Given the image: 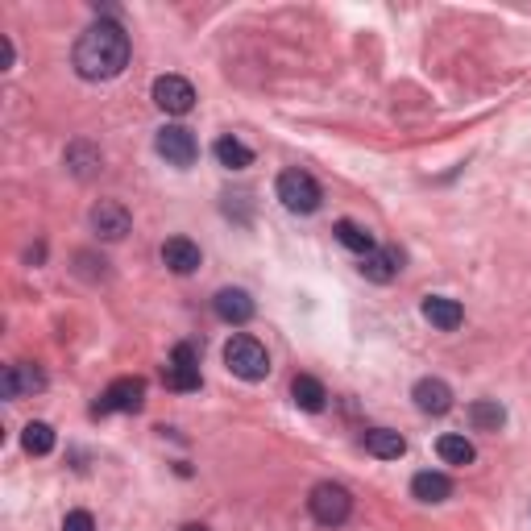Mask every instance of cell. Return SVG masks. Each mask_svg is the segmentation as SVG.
<instances>
[{
    "mask_svg": "<svg viewBox=\"0 0 531 531\" xmlns=\"http://www.w3.org/2000/svg\"><path fill=\"white\" fill-rule=\"evenodd\" d=\"M129 34L121 30L117 21H96L79 34L75 50H71V63L83 79H117L129 67Z\"/></svg>",
    "mask_w": 531,
    "mask_h": 531,
    "instance_id": "cell-1",
    "label": "cell"
},
{
    "mask_svg": "<svg viewBox=\"0 0 531 531\" xmlns=\"http://www.w3.org/2000/svg\"><path fill=\"white\" fill-rule=\"evenodd\" d=\"M225 366H229V374H237L241 382H262V378L270 374V353H266L262 341L237 332V337L225 345Z\"/></svg>",
    "mask_w": 531,
    "mask_h": 531,
    "instance_id": "cell-2",
    "label": "cell"
},
{
    "mask_svg": "<svg viewBox=\"0 0 531 531\" xmlns=\"http://www.w3.org/2000/svg\"><path fill=\"white\" fill-rule=\"evenodd\" d=\"M307 511H312V519L320 527H341L353 515V494L345 486H337V482H320L312 490V498H307Z\"/></svg>",
    "mask_w": 531,
    "mask_h": 531,
    "instance_id": "cell-3",
    "label": "cell"
},
{
    "mask_svg": "<svg viewBox=\"0 0 531 531\" xmlns=\"http://www.w3.org/2000/svg\"><path fill=\"white\" fill-rule=\"evenodd\" d=\"M278 200H283L287 212H299V216H312L320 208V183L307 175V171H283L278 175Z\"/></svg>",
    "mask_w": 531,
    "mask_h": 531,
    "instance_id": "cell-4",
    "label": "cell"
},
{
    "mask_svg": "<svg viewBox=\"0 0 531 531\" xmlns=\"http://www.w3.org/2000/svg\"><path fill=\"white\" fill-rule=\"evenodd\" d=\"M146 407V382L142 378H117L108 382V390L96 399V415H137Z\"/></svg>",
    "mask_w": 531,
    "mask_h": 531,
    "instance_id": "cell-5",
    "label": "cell"
},
{
    "mask_svg": "<svg viewBox=\"0 0 531 531\" xmlns=\"http://www.w3.org/2000/svg\"><path fill=\"white\" fill-rule=\"evenodd\" d=\"M162 382L179 390V395H187V390H200V349L195 345H175L171 357H166V366H162Z\"/></svg>",
    "mask_w": 531,
    "mask_h": 531,
    "instance_id": "cell-6",
    "label": "cell"
},
{
    "mask_svg": "<svg viewBox=\"0 0 531 531\" xmlns=\"http://www.w3.org/2000/svg\"><path fill=\"white\" fill-rule=\"evenodd\" d=\"M154 150L171 166H191L195 158H200V142H195V133L183 129V125H162L158 137H154Z\"/></svg>",
    "mask_w": 531,
    "mask_h": 531,
    "instance_id": "cell-7",
    "label": "cell"
},
{
    "mask_svg": "<svg viewBox=\"0 0 531 531\" xmlns=\"http://www.w3.org/2000/svg\"><path fill=\"white\" fill-rule=\"evenodd\" d=\"M154 104L171 117H187L195 108V88L183 75H158L154 79Z\"/></svg>",
    "mask_w": 531,
    "mask_h": 531,
    "instance_id": "cell-8",
    "label": "cell"
},
{
    "mask_svg": "<svg viewBox=\"0 0 531 531\" xmlns=\"http://www.w3.org/2000/svg\"><path fill=\"white\" fill-rule=\"evenodd\" d=\"M42 386H46V374H42L38 366H30V361H17V366H5V374H0V395H5V399L38 395Z\"/></svg>",
    "mask_w": 531,
    "mask_h": 531,
    "instance_id": "cell-9",
    "label": "cell"
},
{
    "mask_svg": "<svg viewBox=\"0 0 531 531\" xmlns=\"http://www.w3.org/2000/svg\"><path fill=\"white\" fill-rule=\"evenodd\" d=\"M92 229H96L104 241H121V237L133 229V216H129V208L117 204V200H100V204L92 208Z\"/></svg>",
    "mask_w": 531,
    "mask_h": 531,
    "instance_id": "cell-10",
    "label": "cell"
},
{
    "mask_svg": "<svg viewBox=\"0 0 531 531\" xmlns=\"http://www.w3.org/2000/svg\"><path fill=\"white\" fill-rule=\"evenodd\" d=\"M411 399L415 407L424 411V415H444V411H453V390L444 378H419L415 390H411Z\"/></svg>",
    "mask_w": 531,
    "mask_h": 531,
    "instance_id": "cell-11",
    "label": "cell"
},
{
    "mask_svg": "<svg viewBox=\"0 0 531 531\" xmlns=\"http://www.w3.org/2000/svg\"><path fill=\"white\" fill-rule=\"evenodd\" d=\"M212 307H216V316L225 320V324H249V320H254V312H258L254 299H249V291H241V287L216 291Z\"/></svg>",
    "mask_w": 531,
    "mask_h": 531,
    "instance_id": "cell-12",
    "label": "cell"
},
{
    "mask_svg": "<svg viewBox=\"0 0 531 531\" xmlns=\"http://www.w3.org/2000/svg\"><path fill=\"white\" fill-rule=\"evenodd\" d=\"M162 262L171 266L175 274H195L200 262H204V254H200V245H195L191 237H166L162 241Z\"/></svg>",
    "mask_w": 531,
    "mask_h": 531,
    "instance_id": "cell-13",
    "label": "cell"
},
{
    "mask_svg": "<svg viewBox=\"0 0 531 531\" xmlns=\"http://www.w3.org/2000/svg\"><path fill=\"white\" fill-rule=\"evenodd\" d=\"M399 270H403V254L395 245H378L374 254L361 258V274H366L370 283H390V278H399Z\"/></svg>",
    "mask_w": 531,
    "mask_h": 531,
    "instance_id": "cell-14",
    "label": "cell"
},
{
    "mask_svg": "<svg viewBox=\"0 0 531 531\" xmlns=\"http://www.w3.org/2000/svg\"><path fill=\"white\" fill-rule=\"evenodd\" d=\"M424 320L432 328H440V332H453L465 320V307L457 299H449V295H424Z\"/></svg>",
    "mask_w": 531,
    "mask_h": 531,
    "instance_id": "cell-15",
    "label": "cell"
},
{
    "mask_svg": "<svg viewBox=\"0 0 531 531\" xmlns=\"http://www.w3.org/2000/svg\"><path fill=\"white\" fill-rule=\"evenodd\" d=\"M361 449L382 461H399L407 453V440L395 428H370V432H361Z\"/></svg>",
    "mask_w": 531,
    "mask_h": 531,
    "instance_id": "cell-16",
    "label": "cell"
},
{
    "mask_svg": "<svg viewBox=\"0 0 531 531\" xmlns=\"http://www.w3.org/2000/svg\"><path fill=\"white\" fill-rule=\"evenodd\" d=\"M411 494L419 502H449L453 498V482L444 478V473H436V469H424V473H415V478H411Z\"/></svg>",
    "mask_w": 531,
    "mask_h": 531,
    "instance_id": "cell-17",
    "label": "cell"
},
{
    "mask_svg": "<svg viewBox=\"0 0 531 531\" xmlns=\"http://www.w3.org/2000/svg\"><path fill=\"white\" fill-rule=\"evenodd\" d=\"M291 399H295L299 411H324L328 390H324V382L312 378V374H295V382H291Z\"/></svg>",
    "mask_w": 531,
    "mask_h": 531,
    "instance_id": "cell-18",
    "label": "cell"
},
{
    "mask_svg": "<svg viewBox=\"0 0 531 531\" xmlns=\"http://www.w3.org/2000/svg\"><path fill=\"white\" fill-rule=\"evenodd\" d=\"M332 233H337V241H341L345 249H353L357 258H366V254H374V249H378L374 233H370V229H361L357 220H337V229H332Z\"/></svg>",
    "mask_w": 531,
    "mask_h": 531,
    "instance_id": "cell-19",
    "label": "cell"
},
{
    "mask_svg": "<svg viewBox=\"0 0 531 531\" xmlns=\"http://www.w3.org/2000/svg\"><path fill=\"white\" fill-rule=\"evenodd\" d=\"M469 424L478 432H498L507 424V411H502L498 399H478V403H469Z\"/></svg>",
    "mask_w": 531,
    "mask_h": 531,
    "instance_id": "cell-20",
    "label": "cell"
},
{
    "mask_svg": "<svg viewBox=\"0 0 531 531\" xmlns=\"http://www.w3.org/2000/svg\"><path fill=\"white\" fill-rule=\"evenodd\" d=\"M21 449L30 453V457L54 453V428L46 424V419H34V424H25V428H21Z\"/></svg>",
    "mask_w": 531,
    "mask_h": 531,
    "instance_id": "cell-21",
    "label": "cell"
},
{
    "mask_svg": "<svg viewBox=\"0 0 531 531\" xmlns=\"http://www.w3.org/2000/svg\"><path fill=\"white\" fill-rule=\"evenodd\" d=\"M216 162L220 166H229V171H245L249 162H254V150H249L245 142H237V137H220V142L212 146Z\"/></svg>",
    "mask_w": 531,
    "mask_h": 531,
    "instance_id": "cell-22",
    "label": "cell"
},
{
    "mask_svg": "<svg viewBox=\"0 0 531 531\" xmlns=\"http://www.w3.org/2000/svg\"><path fill=\"white\" fill-rule=\"evenodd\" d=\"M100 150L96 146H88V142H75L71 150H67V166H71V175L75 179H92L96 171H100Z\"/></svg>",
    "mask_w": 531,
    "mask_h": 531,
    "instance_id": "cell-23",
    "label": "cell"
},
{
    "mask_svg": "<svg viewBox=\"0 0 531 531\" xmlns=\"http://www.w3.org/2000/svg\"><path fill=\"white\" fill-rule=\"evenodd\" d=\"M436 453H440V461L444 465H473V444L465 440V436H457V432H449V436H440L436 440Z\"/></svg>",
    "mask_w": 531,
    "mask_h": 531,
    "instance_id": "cell-24",
    "label": "cell"
},
{
    "mask_svg": "<svg viewBox=\"0 0 531 531\" xmlns=\"http://www.w3.org/2000/svg\"><path fill=\"white\" fill-rule=\"evenodd\" d=\"M63 531H96V519H92V511H67V519H63Z\"/></svg>",
    "mask_w": 531,
    "mask_h": 531,
    "instance_id": "cell-25",
    "label": "cell"
},
{
    "mask_svg": "<svg viewBox=\"0 0 531 531\" xmlns=\"http://www.w3.org/2000/svg\"><path fill=\"white\" fill-rule=\"evenodd\" d=\"M179 531H212V527H204V523H187V527H179Z\"/></svg>",
    "mask_w": 531,
    "mask_h": 531,
    "instance_id": "cell-26",
    "label": "cell"
}]
</instances>
